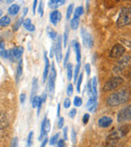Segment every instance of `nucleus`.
I'll list each match as a JSON object with an SVG mask.
<instances>
[{"instance_id":"f257e3e1","label":"nucleus","mask_w":131,"mask_h":147,"mask_svg":"<svg viewBox=\"0 0 131 147\" xmlns=\"http://www.w3.org/2000/svg\"><path fill=\"white\" fill-rule=\"evenodd\" d=\"M129 98H130V91L128 89H122V90L108 96L106 104L109 107H117L126 103L129 100Z\"/></svg>"},{"instance_id":"f03ea898","label":"nucleus","mask_w":131,"mask_h":147,"mask_svg":"<svg viewBox=\"0 0 131 147\" xmlns=\"http://www.w3.org/2000/svg\"><path fill=\"white\" fill-rule=\"evenodd\" d=\"M130 129H131V125L128 124L123 125V126H121L120 128H118L117 130H115L114 132H112L109 135L108 138H107V142L113 144V143H115L120 138H123V137L126 136L130 132Z\"/></svg>"},{"instance_id":"7ed1b4c3","label":"nucleus","mask_w":131,"mask_h":147,"mask_svg":"<svg viewBox=\"0 0 131 147\" xmlns=\"http://www.w3.org/2000/svg\"><path fill=\"white\" fill-rule=\"evenodd\" d=\"M131 23V11L128 8H122L117 19V26L123 27Z\"/></svg>"},{"instance_id":"20e7f679","label":"nucleus","mask_w":131,"mask_h":147,"mask_svg":"<svg viewBox=\"0 0 131 147\" xmlns=\"http://www.w3.org/2000/svg\"><path fill=\"white\" fill-rule=\"evenodd\" d=\"M49 83H47V93L49 95H53L55 92V80H57V71H55V65H51V71L49 73Z\"/></svg>"},{"instance_id":"39448f33","label":"nucleus","mask_w":131,"mask_h":147,"mask_svg":"<svg viewBox=\"0 0 131 147\" xmlns=\"http://www.w3.org/2000/svg\"><path fill=\"white\" fill-rule=\"evenodd\" d=\"M122 84H123V79L121 78V77H114V78L108 80V82L104 85L103 91H104V92L113 91V90H115V89L119 88Z\"/></svg>"},{"instance_id":"423d86ee","label":"nucleus","mask_w":131,"mask_h":147,"mask_svg":"<svg viewBox=\"0 0 131 147\" xmlns=\"http://www.w3.org/2000/svg\"><path fill=\"white\" fill-rule=\"evenodd\" d=\"M131 120V105L122 108L117 114V122L122 123Z\"/></svg>"},{"instance_id":"0eeeda50","label":"nucleus","mask_w":131,"mask_h":147,"mask_svg":"<svg viewBox=\"0 0 131 147\" xmlns=\"http://www.w3.org/2000/svg\"><path fill=\"white\" fill-rule=\"evenodd\" d=\"M51 131V122H49V119L45 117L43 119V123H41V134H39L38 137V140L39 141H43L45 138L47 137V134L49 132Z\"/></svg>"},{"instance_id":"6e6552de","label":"nucleus","mask_w":131,"mask_h":147,"mask_svg":"<svg viewBox=\"0 0 131 147\" xmlns=\"http://www.w3.org/2000/svg\"><path fill=\"white\" fill-rule=\"evenodd\" d=\"M81 35H82V40H83V45L86 47H91L94 45V39H93V36L91 35V33H89L88 31L85 28L81 29Z\"/></svg>"},{"instance_id":"1a4fd4ad","label":"nucleus","mask_w":131,"mask_h":147,"mask_svg":"<svg viewBox=\"0 0 131 147\" xmlns=\"http://www.w3.org/2000/svg\"><path fill=\"white\" fill-rule=\"evenodd\" d=\"M124 53H125L124 47H123L122 45L117 43V45H115L114 47L111 49L110 53H109V57H110L111 59H119L120 57H122Z\"/></svg>"},{"instance_id":"9d476101","label":"nucleus","mask_w":131,"mask_h":147,"mask_svg":"<svg viewBox=\"0 0 131 147\" xmlns=\"http://www.w3.org/2000/svg\"><path fill=\"white\" fill-rule=\"evenodd\" d=\"M63 45V39H61V35H59L55 47V59H57V63H61L63 59V45Z\"/></svg>"},{"instance_id":"9b49d317","label":"nucleus","mask_w":131,"mask_h":147,"mask_svg":"<svg viewBox=\"0 0 131 147\" xmlns=\"http://www.w3.org/2000/svg\"><path fill=\"white\" fill-rule=\"evenodd\" d=\"M131 65V57L130 55H125V57H121V59L118 61L117 67L120 69H124L126 67H129Z\"/></svg>"},{"instance_id":"f8f14e48","label":"nucleus","mask_w":131,"mask_h":147,"mask_svg":"<svg viewBox=\"0 0 131 147\" xmlns=\"http://www.w3.org/2000/svg\"><path fill=\"white\" fill-rule=\"evenodd\" d=\"M113 123V119L110 116H102L98 120V125L101 128H108Z\"/></svg>"},{"instance_id":"ddd939ff","label":"nucleus","mask_w":131,"mask_h":147,"mask_svg":"<svg viewBox=\"0 0 131 147\" xmlns=\"http://www.w3.org/2000/svg\"><path fill=\"white\" fill-rule=\"evenodd\" d=\"M61 13L59 10H53L49 14V20H51V24L53 25H57V23L61 21Z\"/></svg>"},{"instance_id":"4468645a","label":"nucleus","mask_w":131,"mask_h":147,"mask_svg":"<svg viewBox=\"0 0 131 147\" xmlns=\"http://www.w3.org/2000/svg\"><path fill=\"white\" fill-rule=\"evenodd\" d=\"M98 108V102H97V98L91 96L89 98L88 102H87V109H88L90 112H95Z\"/></svg>"},{"instance_id":"2eb2a0df","label":"nucleus","mask_w":131,"mask_h":147,"mask_svg":"<svg viewBox=\"0 0 131 147\" xmlns=\"http://www.w3.org/2000/svg\"><path fill=\"white\" fill-rule=\"evenodd\" d=\"M45 55V71H43V83L47 81V76H49V69H51V63H49V57H47V53H43Z\"/></svg>"},{"instance_id":"dca6fc26","label":"nucleus","mask_w":131,"mask_h":147,"mask_svg":"<svg viewBox=\"0 0 131 147\" xmlns=\"http://www.w3.org/2000/svg\"><path fill=\"white\" fill-rule=\"evenodd\" d=\"M10 51H11L12 57H14V59H18L22 57L23 47H13L12 49H10Z\"/></svg>"},{"instance_id":"f3484780","label":"nucleus","mask_w":131,"mask_h":147,"mask_svg":"<svg viewBox=\"0 0 131 147\" xmlns=\"http://www.w3.org/2000/svg\"><path fill=\"white\" fill-rule=\"evenodd\" d=\"M65 3H66V0H49V6L51 7V9L55 10V9L59 8L61 5H63Z\"/></svg>"},{"instance_id":"a211bd4d","label":"nucleus","mask_w":131,"mask_h":147,"mask_svg":"<svg viewBox=\"0 0 131 147\" xmlns=\"http://www.w3.org/2000/svg\"><path fill=\"white\" fill-rule=\"evenodd\" d=\"M72 45L75 49V51H76L77 61H78V63H81V45L78 42V41L74 40V42L72 43Z\"/></svg>"},{"instance_id":"6ab92c4d","label":"nucleus","mask_w":131,"mask_h":147,"mask_svg":"<svg viewBox=\"0 0 131 147\" xmlns=\"http://www.w3.org/2000/svg\"><path fill=\"white\" fill-rule=\"evenodd\" d=\"M97 86H98V79H97V77H93V79H92V95H91V96L94 97V98H97V95H98Z\"/></svg>"},{"instance_id":"aec40b11","label":"nucleus","mask_w":131,"mask_h":147,"mask_svg":"<svg viewBox=\"0 0 131 147\" xmlns=\"http://www.w3.org/2000/svg\"><path fill=\"white\" fill-rule=\"evenodd\" d=\"M22 25H23V27H24L26 30H28V31H34L35 30V27H34V25L32 24V22H31V20L29 18H27V19H25V20H23V23H22Z\"/></svg>"},{"instance_id":"412c9836","label":"nucleus","mask_w":131,"mask_h":147,"mask_svg":"<svg viewBox=\"0 0 131 147\" xmlns=\"http://www.w3.org/2000/svg\"><path fill=\"white\" fill-rule=\"evenodd\" d=\"M37 89H38V82H37V78H33V80H32V88H31V94H30V99H32L34 96H36Z\"/></svg>"},{"instance_id":"4be33fe9","label":"nucleus","mask_w":131,"mask_h":147,"mask_svg":"<svg viewBox=\"0 0 131 147\" xmlns=\"http://www.w3.org/2000/svg\"><path fill=\"white\" fill-rule=\"evenodd\" d=\"M21 76H22V61H19L18 65H17L16 69V75H15V80H16V83H18V81L20 80Z\"/></svg>"},{"instance_id":"5701e85b","label":"nucleus","mask_w":131,"mask_h":147,"mask_svg":"<svg viewBox=\"0 0 131 147\" xmlns=\"http://www.w3.org/2000/svg\"><path fill=\"white\" fill-rule=\"evenodd\" d=\"M19 12V5L18 4H12L8 8V14L9 15H16Z\"/></svg>"},{"instance_id":"b1692460","label":"nucleus","mask_w":131,"mask_h":147,"mask_svg":"<svg viewBox=\"0 0 131 147\" xmlns=\"http://www.w3.org/2000/svg\"><path fill=\"white\" fill-rule=\"evenodd\" d=\"M7 126H8V120H7L6 116L3 113H1L0 114V130Z\"/></svg>"},{"instance_id":"393cba45","label":"nucleus","mask_w":131,"mask_h":147,"mask_svg":"<svg viewBox=\"0 0 131 147\" xmlns=\"http://www.w3.org/2000/svg\"><path fill=\"white\" fill-rule=\"evenodd\" d=\"M10 22H11L10 17H9L8 15H4V16H2L0 18V26H2V27L8 26V25L10 24Z\"/></svg>"},{"instance_id":"a878e982","label":"nucleus","mask_w":131,"mask_h":147,"mask_svg":"<svg viewBox=\"0 0 131 147\" xmlns=\"http://www.w3.org/2000/svg\"><path fill=\"white\" fill-rule=\"evenodd\" d=\"M79 25H80V19L77 18V17H73V19H71V21H70L71 28L76 30V29H78Z\"/></svg>"},{"instance_id":"bb28decb","label":"nucleus","mask_w":131,"mask_h":147,"mask_svg":"<svg viewBox=\"0 0 131 147\" xmlns=\"http://www.w3.org/2000/svg\"><path fill=\"white\" fill-rule=\"evenodd\" d=\"M66 67H67V77H68V80L71 81L73 79V65L72 63H68Z\"/></svg>"},{"instance_id":"cd10ccee","label":"nucleus","mask_w":131,"mask_h":147,"mask_svg":"<svg viewBox=\"0 0 131 147\" xmlns=\"http://www.w3.org/2000/svg\"><path fill=\"white\" fill-rule=\"evenodd\" d=\"M83 78H84V74L81 71L78 79H77V92L78 93L81 92V85H82V82H83Z\"/></svg>"},{"instance_id":"c85d7f7f","label":"nucleus","mask_w":131,"mask_h":147,"mask_svg":"<svg viewBox=\"0 0 131 147\" xmlns=\"http://www.w3.org/2000/svg\"><path fill=\"white\" fill-rule=\"evenodd\" d=\"M47 35H49V36L51 37L53 40H55V39L57 38V36H59V35H57V33L55 32L53 28H51V27H47Z\"/></svg>"},{"instance_id":"c756f323","label":"nucleus","mask_w":131,"mask_h":147,"mask_svg":"<svg viewBox=\"0 0 131 147\" xmlns=\"http://www.w3.org/2000/svg\"><path fill=\"white\" fill-rule=\"evenodd\" d=\"M7 55H8V51L5 49L4 43L0 41V57H4V59H7Z\"/></svg>"},{"instance_id":"7c9ffc66","label":"nucleus","mask_w":131,"mask_h":147,"mask_svg":"<svg viewBox=\"0 0 131 147\" xmlns=\"http://www.w3.org/2000/svg\"><path fill=\"white\" fill-rule=\"evenodd\" d=\"M83 13H84V8H83L82 6L77 7V8L74 10V17H77V18H80V17L83 15Z\"/></svg>"},{"instance_id":"2f4dec72","label":"nucleus","mask_w":131,"mask_h":147,"mask_svg":"<svg viewBox=\"0 0 131 147\" xmlns=\"http://www.w3.org/2000/svg\"><path fill=\"white\" fill-rule=\"evenodd\" d=\"M73 12H74V4H70L68 6V9H67V14H66V18L68 19V20L71 18Z\"/></svg>"},{"instance_id":"473e14b6","label":"nucleus","mask_w":131,"mask_h":147,"mask_svg":"<svg viewBox=\"0 0 131 147\" xmlns=\"http://www.w3.org/2000/svg\"><path fill=\"white\" fill-rule=\"evenodd\" d=\"M80 69H81V63H78L76 65V67H75V71H74V81L77 82V79H78L79 75H80Z\"/></svg>"},{"instance_id":"72a5a7b5","label":"nucleus","mask_w":131,"mask_h":147,"mask_svg":"<svg viewBox=\"0 0 131 147\" xmlns=\"http://www.w3.org/2000/svg\"><path fill=\"white\" fill-rule=\"evenodd\" d=\"M39 101H41V97H38V96H34L32 99H30L31 106H32V108H36L37 105H38Z\"/></svg>"},{"instance_id":"f704fd0d","label":"nucleus","mask_w":131,"mask_h":147,"mask_svg":"<svg viewBox=\"0 0 131 147\" xmlns=\"http://www.w3.org/2000/svg\"><path fill=\"white\" fill-rule=\"evenodd\" d=\"M59 133L55 134L51 138V140H49V144H51V145H55L57 143V141H59Z\"/></svg>"},{"instance_id":"c9c22d12","label":"nucleus","mask_w":131,"mask_h":147,"mask_svg":"<svg viewBox=\"0 0 131 147\" xmlns=\"http://www.w3.org/2000/svg\"><path fill=\"white\" fill-rule=\"evenodd\" d=\"M68 38H69V28H68V27H66V29H65V34H63V47H67V43H68Z\"/></svg>"},{"instance_id":"e433bc0d","label":"nucleus","mask_w":131,"mask_h":147,"mask_svg":"<svg viewBox=\"0 0 131 147\" xmlns=\"http://www.w3.org/2000/svg\"><path fill=\"white\" fill-rule=\"evenodd\" d=\"M33 143V132H29L28 136H27V147H31Z\"/></svg>"},{"instance_id":"4c0bfd02","label":"nucleus","mask_w":131,"mask_h":147,"mask_svg":"<svg viewBox=\"0 0 131 147\" xmlns=\"http://www.w3.org/2000/svg\"><path fill=\"white\" fill-rule=\"evenodd\" d=\"M82 103H83V101H82V99H81V97L76 96L74 98V105L76 107H81L82 106Z\"/></svg>"},{"instance_id":"58836bf2","label":"nucleus","mask_w":131,"mask_h":147,"mask_svg":"<svg viewBox=\"0 0 131 147\" xmlns=\"http://www.w3.org/2000/svg\"><path fill=\"white\" fill-rule=\"evenodd\" d=\"M71 137H72L73 146H75V145H76V143H77V133H76V131H75L74 128L72 129V134H71Z\"/></svg>"},{"instance_id":"ea45409f","label":"nucleus","mask_w":131,"mask_h":147,"mask_svg":"<svg viewBox=\"0 0 131 147\" xmlns=\"http://www.w3.org/2000/svg\"><path fill=\"white\" fill-rule=\"evenodd\" d=\"M73 93H74V86L72 84H69L68 88H67V95L69 97L70 96H73Z\"/></svg>"},{"instance_id":"a19ab883","label":"nucleus","mask_w":131,"mask_h":147,"mask_svg":"<svg viewBox=\"0 0 131 147\" xmlns=\"http://www.w3.org/2000/svg\"><path fill=\"white\" fill-rule=\"evenodd\" d=\"M63 124H65V118H63V117H59V121H57V128L61 129L63 127Z\"/></svg>"},{"instance_id":"79ce46f5","label":"nucleus","mask_w":131,"mask_h":147,"mask_svg":"<svg viewBox=\"0 0 131 147\" xmlns=\"http://www.w3.org/2000/svg\"><path fill=\"white\" fill-rule=\"evenodd\" d=\"M38 13H39V15H41V16H43V0H41V1H39Z\"/></svg>"},{"instance_id":"37998d69","label":"nucleus","mask_w":131,"mask_h":147,"mask_svg":"<svg viewBox=\"0 0 131 147\" xmlns=\"http://www.w3.org/2000/svg\"><path fill=\"white\" fill-rule=\"evenodd\" d=\"M69 57H70V49L67 51V53H66V57H65V61H63V67H67L68 65V61H69Z\"/></svg>"},{"instance_id":"c03bdc74","label":"nucleus","mask_w":131,"mask_h":147,"mask_svg":"<svg viewBox=\"0 0 131 147\" xmlns=\"http://www.w3.org/2000/svg\"><path fill=\"white\" fill-rule=\"evenodd\" d=\"M70 106H71V100L69 98H66L63 100V107H65V109H68L70 108Z\"/></svg>"},{"instance_id":"a18cd8bd","label":"nucleus","mask_w":131,"mask_h":147,"mask_svg":"<svg viewBox=\"0 0 131 147\" xmlns=\"http://www.w3.org/2000/svg\"><path fill=\"white\" fill-rule=\"evenodd\" d=\"M10 147H18V138L14 137L11 141V146Z\"/></svg>"},{"instance_id":"49530a36","label":"nucleus","mask_w":131,"mask_h":147,"mask_svg":"<svg viewBox=\"0 0 131 147\" xmlns=\"http://www.w3.org/2000/svg\"><path fill=\"white\" fill-rule=\"evenodd\" d=\"M63 140H68V127L65 126L63 130Z\"/></svg>"},{"instance_id":"de8ad7c7","label":"nucleus","mask_w":131,"mask_h":147,"mask_svg":"<svg viewBox=\"0 0 131 147\" xmlns=\"http://www.w3.org/2000/svg\"><path fill=\"white\" fill-rule=\"evenodd\" d=\"M22 23H23V19L20 18L18 21H17L16 23H15V25H14V27H13V29H14V30H17V29L19 28V26H20V25L22 24Z\"/></svg>"},{"instance_id":"09e8293b","label":"nucleus","mask_w":131,"mask_h":147,"mask_svg":"<svg viewBox=\"0 0 131 147\" xmlns=\"http://www.w3.org/2000/svg\"><path fill=\"white\" fill-rule=\"evenodd\" d=\"M87 88H88V94L92 95V80L88 81V84H87Z\"/></svg>"},{"instance_id":"8fccbe9b","label":"nucleus","mask_w":131,"mask_h":147,"mask_svg":"<svg viewBox=\"0 0 131 147\" xmlns=\"http://www.w3.org/2000/svg\"><path fill=\"white\" fill-rule=\"evenodd\" d=\"M57 147H66V143H65V140L63 139H59L57 143Z\"/></svg>"},{"instance_id":"3c124183","label":"nucleus","mask_w":131,"mask_h":147,"mask_svg":"<svg viewBox=\"0 0 131 147\" xmlns=\"http://www.w3.org/2000/svg\"><path fill=\"white\" fill-rule=\"evenodd\" d=\"M76 114H77V110H76V109H72V110L70 111V113H69V116H70V118L74 119L75 117H76Z\"/></svg>"},{"instance_id":"603ef678","label":"nucleus","mask_w":131,"mask_h":147,"mask_svg":"<svg viewBox=\"0 0 131 147\" xmlns=\"http://www.w3.org/2000/svg\"><path fill=\"white\" fill-rule=\"evenodd\" d=\"M90 120V114H85L84 117H83V123L84 124H87Z\"/></svg>"},{"instance_id":"864d4df0","label":"nucleus","mask_w":131,"mask_h":147,"mask_svg":"<svg viewBox=\"0 0 131 147\" xmlns=\"http://www.w3.org/2000/svg\"><path fill=\"white\" fill-rule=\"evenodd\" d=\"M85 69H86V73L88 76H90L91 75V65H89V63H87L86 65H85Z\"/></svg>"},{"instance_id":"5fc2aeb1","label":"nucleus","mask_w":131,"mask_h":147,"mask_svg":"<svg viewBox=\"0 0 131 147\" xmlns=\"http://www.w3.org/2000/svg\"><path fill=\"white\" fill-rule=\"evenodd\" d=\"M47 141H49V138H47H47H45V139H43V142H41V147H45V146H47Z\"/></svg>"},{"instance_id":"6e6d98bb","label":"nucleus","mask_w":131,"mask_h":147,"mask_svg":"<svg viewBox=\"0 0 131 147\" xmlns=\"http://www.w3.org/2000/svg\"><path fill=\"white\" fill-rule=\"evenodd\" d=\"M37 1H38V0H34V1H33V6H32V12L33 13H35V9H36Z\"/></svg>"},{"instance_id":"4d7b16f0","label":"nucleus","mask_w":131,"mask_h":147,"mask_svg":"<svg viewBox=\"0 0 131 147\" xmlns=\"http://www.w3.org/2000/svg\"><path fill=\"white\" fill-rule=\"evenodd\" d=\"M25 102V94H21L20 95V103L23 104Z\"/></svg>"},{"instance_id":"13d9d810","label":"nucleus","mask_w":131,"mask_h":147,"mask_svg":"<svg viewBox=\"0 0 131 147\" xmlns=\"http://www.w3.org/2000/svg\"><path fill=\"white\" fill-rule=\"evenodd\" d=\"M41 101H43V103L45 102V99H47V93H43V96L41 97Z\"/></svg>"},{"instance_id":"bf43d9fd","label":"nucleus","mask_w":131,"mask_h":147,"mask_svg":"<svg viewBox=\"0 0 131 147\" xmlns=\"http://www.w3.org/2000/svg\"><path fill=\"white\" fill-rule=\"evenodd\" d=\"M59 112H61V105H57V116L59 117Z\"/></svg>"},{"instance_id":"052dcab7","label":"nucleus","mask_w":131,"mask_h":147,"mask_svg":"<svg viewBox=\"0 0 131 147\" xmlns=\"http://www.w3.org/2000/svg\"><path fill=\"white\" fill-rule=\"evenodd\" d=\"M27 11H28V8H27V7H25L24 10H23V15H26Z\"/></svg>"},{"instance_id":"680f3d73","label":"nucleus","mask_w":131,"mask_h":147,"mask_svg":"<svg viewBox=\"0 0 131 147\" xmlns=\"http://www.w3.org/2000/svg\"><path fill=\"white\" fill-rule=\"evenodd\" d=\"M53 51H55V47H51V57H53Z\"/></svg>"},{"instance_id":"e2e57ef3","label":"nucleus","mask_w":131,"mask_h":147,"mask_svg":"<svg viewBox=\"0 0 131 147\" xmlns=\"http://www.w3.org/2000/svg\"><path fill=\"white\" fill-rule=\"evenodd\" d=\"M2 14H3V10L2 9H0V17H2Z\"/></svg>"},{"instance_id":"0e129e2a","label":"nucleus","mask_w":131,"mask_h":147,"mask_svg":"<svg viewBox=\"0 0 131 147\" xmlns=\"http://www.w3.org/2000/svg\"><path fill=\"white\" fill-rule=\"evenodd\" d=\"M12 1H13V0H7L6 2H7V3H11V2H12Z\"/></svg>"},{"instance_id":"69168bd1","label":"nucleus","mask_w":131,"mask_h":147,"mask_svg":"<svg viewBox=\"0 0 131 147\" xmlns=\"http://www.w3.org/2000/svg\"><path fill=\"white\" fill-rule=\"evenodd\" d=\"M129 10H130V11H131V7H130V9H129Z\"/></svg>"},{"instance_id":"338daca9","label":"nucleus","mask_w":131,"mask_h":147,"mask_svg":"<svg viewBox=\"0 0 131 147\" xmlns=\"http://www.w3.org/2000/svg\"><path fill=\"white\" fill-rule=\"evenodd\" d=\"M130 71H131V67H130Z\"/></svg>"},{"instance_id":"774afa93","label":"nucleus","mask_w":131,"mask_h":147,"mask_svg":"<svg viewBox=\"0 0 131 147\" xmlns=\"http://www.w3.org/2000/svg\"><path fill=\"white\" fill-rule=\"evenodd\" d=\"M0 1H1V0H0Z\"/></svg>"}]
</instances>
